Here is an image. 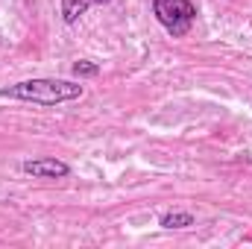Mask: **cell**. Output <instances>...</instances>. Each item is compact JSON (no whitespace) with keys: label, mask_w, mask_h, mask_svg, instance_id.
Listing matches in <instances>:
<instances>
[{"label":"cell","mask_w":252,"mask_h":249,"mask_svg":"<svg viewBox=\"0 0 252 249\" xmlns=\"http://www.w3.org/2000/svg\"><path fill=\"white\" fill-rule=\"evenodd\" d=\"M106 3H112V0H94V6H106Z\"/></svg>","instance_id":"7"},{"label":"cell","mask_w":252,"mask_h":249,"mask_svg":"<svg viewBox=\"0 0 252 249\" xmlns=\"http://www.w3.org/2000/svg\"><path fill=\"white\" fill-rule=\"evenodd\" d=\"M82 85L70 82V79H24L15 85L0 88V97L6 100H24V103H35V106H59V103H70L82 97Z\"/></svg>","instance_id":"1"},{"label":"cell","mask_w":252,"mask_h":249,"mask_svg":"<svg viewBox=\"0 0 252 249\" xmlns=\"http://www.w3.org/2000/svg\"><path fill=\"white\" fill-rule=\"evenodd\" d=\"M21 170L32 179H64V176H70V164L62 158H27V161H21Z\"/></svg>","instance_id":"3"},{"label":"cell","mask_w":252,"mask_h":249,"mask_svg":"<svg viewBox=\"0 0 252 249\" xmlns=\"http://www.w3.org/2000/svg\"><path fill=\"white\" fill-rule=\"evenodd\" d=\"M153 15L173 38H182L196 21V6L193 0H153Z\"/></svg>","instance_id":"2"},{"label":"cell","mask_w":252,"mask_h":249,"mask_svg":"<svg viewBox=\"0 0 252 249\" xmlns=\"http://www.w3.org/2000/svg\"><path fill=\"white\" fill-rule=\"evenodd\" d=\"M94 6V0H62V18L64 24H76L88 9Z\"/></svg>","instance_id":"5"},{"label":"cell","mask_w":252,"mask_h":249,"mask_svg":"<svg viewBox=\"0 0 252 249\" xmlns=\"http://www.w3.org/2000/svg\"><path fill=\"white\" fill-rule=\"evenodd\" d=\"M158 226L161 229H190V226H196V217L188 211H167V214H161Z\"/></svg>","instance_id":"4"},{"label":"cell","mask_w":252,"mask_h":249,"mask_svg":"<svg viewBox=\"0 0 252 249\" xmlns=\"http://www.w3.org/2000/svg\"><path fill=\"white\" fill-rule=\"evenodd\" d=\"M97 73H100V64L97 62H88V59L73 62V76H79V79H85V76H97Z\"/></svg>","instance_id":"6"}]
</instances>
